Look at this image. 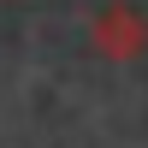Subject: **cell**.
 Here are the masks:
<instances>
[{
	"label": "cell",
	"mask_w": 148,
	"mask_h": 148,
	"mask_svg": "<svg viewBox=\"0 0 148 148\" xmlns=\"http://www.w3.org/2000/svg\"><path fill=\"white\" fill-rule=\"evenodd\" d=\"M89 47L101 59H136L148 47V18L130 6V0H107V6L89 18Z\"/></svg>",
	"instance_id": "6da1fadb"
}]
</instances>
